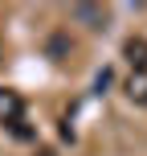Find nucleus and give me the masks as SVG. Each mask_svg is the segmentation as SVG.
Masks as SVG:
<instances>
[{
	"label": "nucleus",
	"instance_id": "20e7f679",
	"mask_svg": "<svg viewBox=\"0 0 147 156\" xmlns=\"http://www.w3.org/2000/svg\"><path fill=\"white\" fill-rule=\"evenodd\" d=\"M127 94H131L135 103H147V74H131V82H127Z\"/></svg>",
	"mask_w": 147,
	"mask_h": 156
},
{
	"label": "nucleus",
	"instance_id": "39448f33",
	"mask_svg": "<svg viewBox=\"0 0 147 156\" xmlns=\"http://www.w3.org/2000/svg\"><path fill=\"white\" fill-rule=\"evenodd\" d=\"M0 58H4V41H0Z\"/></svg>",
	"mask_w": 147,
	"mask_h": 156
},
{
	"label": "nucleus",
	"instance_id": "f03ea898",
	"mask_svg": "<svg viewBox=\"0 0 147 156\" xmlns=\"http://www.w3.org/2000/svg\"><path fill=\"white\" fill-rule=\"evenodd\" d=\"M123 58L131 62V70H135V74H147V41H143V37H127Z\"/></svg>",
	"mask_w": 147,
	"mask_h": 156
},
{
	"label": "nucleus",
	"instance_id": "7ed1b4c3",
	"mask_svg": "<svg viewBox=\"0 0 147 156\" xmlns=\"http://www.w3.org/2000/svg\"><path fill=\"white\" fill-rule=\"evenodd\" d=\"M74 16H82V21H94L90 29H102V21H106V12H102V8H94V4H78V8H74Z\"/></svg>",
	"mask_w": 147,
	"mask_h": 156
},
{
	"label": "nucleus",
	"instance_id": "f257e3e1",
	"mask_svg": "<svg viewBox=\"0 0 147 156\" xmlns=\"http://www.w3.org/2000/svg\"><path fill=\"white\" fill-rule=\"evenodd\" d=\"M16 119H25V99L16 90H4V86H0V123L12 127Z\"/></svg>",
	"mask_w": 147,
	"mask_h": 156
}]
</instances>
